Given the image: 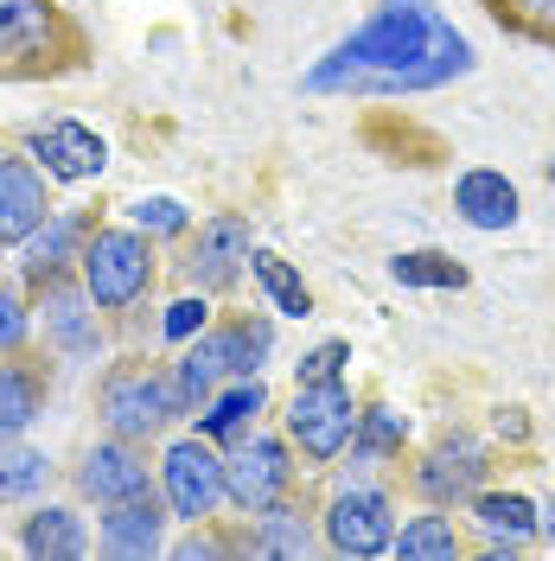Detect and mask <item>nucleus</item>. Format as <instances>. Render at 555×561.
I'll list each match as a JSON object with an SVG mask.
<instances>
[{
	"label": "nucleus",
	"mask_w": 555,
	"mask_h": 561,
	"mask_svg": "<svg viewBox=\"0 0 555 561\" xmlns=\"http://www.w3.org/2000/svg\"><path fill=\"white\" fill-rule=\"evenodd\" d=\"M135 224L147 230V237H185V230H192V224H185V210H179L173 198H140Z\"/></svg>",
	"instance_id": "473e14b6"
},
{
	"label": "nucleus",
	"mask_w": 555,
	"mask_h": 561,
	"mask_svg": "<svg viewBox=\"0 0 555 561\" xmlns=\"http://www.w3.org/2000/svg\"><path fill=\"white\" fill-rule=\"evenodd\" d=\"M466 70H473V45L441 20L434 0H383L339 51H326L307 70V90L313 96H332V90L403 96V90H441Z\"/></svg>",
	"instance_id": "f257e3e1"
},
{
	"label": "nucleus",
	"mask_w": 555,
	"mask_h": 561,
	"mask_svg": "<svg viewBox=\"0 0 555 561\" xmlns=\"http://www.w3.org/2000/svg\"><path fill=\"white\" fill-rule=\"evenodd\" d=\"M26 153H33L38 167L52 179H97L109 167V147L97 128H83V122H38L33 135H26Z\"/></svg>",
	"instance_id": "f3484780"
},
{
	"label": "nucleus",
	"mask_w": 555,
	"mask_h": 561,
	"mask_svg": "<svg viewBox=\"0 0 555 561\" xmlns=\"http://www.w3.org/2000/svg\"><path fill=\"white\" fill-rule=\"evenodd\" d=\"M453 205L473 230H511L518 224V185L498 167H473V173L453 179Z\"/></svg>",
	"instance_id": "aec40b11"
},
{
	"label": "nucleus",
	"mask_w": 555,
	"mask_h": 561,
	"mask_svg": "<svg viewBox=\"0 0 555 561\" xmlns=\"http://www.w3.org/2000/svg\"><path fill=\"white\" fill-rule=\"evenodd\" d=\"M479 7H486V20L498 33L555 51V0H479Z\"/></svg>",
	"instance_id": "a878e982"
},
{
	"label": "nucleus",
	"mask_w": 555,
	"mask_h": 561,
	"mask_svg": "<svg viewBox=\"0 0 555 561\" xmlns=\"http://www.w3.org/2000/svg\"><path fill=\"white\" fill-rule=\"evenodd\" d=\"M45 396H52V370L33 345L7 351L0 357V440H20L38 415H45Z\"/></svg>",
	"instance_id": "a211bd4d"
},
{
	"label": "nucleus",
	"mask_w": 555,
	"mask_h": 561,
	"mask_svg": "<svg viewBox=\"0 0 555 561\" xmlns=\"http://www.w3.org/2000/svg\"><path fill=\"white\" fill-rule=\"evenodd\" d=\"M319 542L332 556H383L396 549V497L377 479H351L319 511Z\"/></svg>",
	"instance_id": "423d86ee"
},
{
	"label": "nucleus",
	"mask_w": 555,
	"mask_h": 561,
	"mask_svg": "<svg viewBox=\"0 0 555 561\" xmlns=\"http://www.w3.org/2000/svg\"><path fill=\"white\" fill-rule=\"evenodd\" d=\"M466 511L486 529V556H518L523 542L543 529V517H530V497H518V491H479Z\"/></svg>",
	"instance_id": "5701e85b"
},
{
	"label": "nucleus",
	"mask_w": 555,
	"mask_h": 561,
	"mask_svg": "<svg viewBox=\"0 0 555 561\" xmlns=\"http://www.w3.org/2000/svg\"><path fill=\"white\" fill-rule=\"evenodd\" d=\"M205 300H211V294H192V287H185L173 307H167V319H160V339H173V345L199 339V332L211 325V307H205Z\"/></svg>",
	"instance_id": "c756f323"
},
{
	"label": "nucleus",
	"mask_w": 555,
	"mask_h": 561,
	"mask_svg": "<svg viewBox=\"0 0 555 561\" xmlns=\"http://www.w3.org/2000/svg\"><path fill=\"white\" fill-rule=\"evenodd\" d=\"M97 415L109 434H128L140 447H154L179 415H185V396H179V370L160 364L154 351H128L115 357L97 383Z\"/></svg>",
	"instance_id": "20e7f679"
},
{
	"label": "nucleus",
	"mask_w": 555,
	"mask_h": 561,
	"mask_svg": "<svg viewBox=\"0 0 555 561\" xmlns=\"http://www.w3.org/2000/svg\"><path fill=\"white\" fill-rule=\"evenodd\" d=\"M90 65V33L58 0H0V83H58Z\"/></svg>",
	"instance_id": "f03ea898"
},
{
	"label": "nucleus",
	"mask_w": 555,
	"mask_h": 561,
	"mask_svg": "<svg viewBox=\"0 0 555 561\" xmlns=\"http://www.w3.org/2000/svg\"><path fill=\"white\" fill-rule=\"evenodd\" d=\"M249 556L262 561H301L313 549H326L319 536H313V511L301 504V491H287L275 504H262V511H249Z\"/></svg>",
	"instance_id": "6ab92c4d"
},
{
	"label": "nucleus",
	"mask_w": 555,
	"mask_h": 561,
	"mask_svg": "<svg viewBox=\"0 0 555 561\" xmlns=\"http://www.w3.org/2000/svg\"><path fill=\"white\" fill-rule=\"evenodd\" d=\"M45 217H52V173L33 153L0 147V249L26 243Z\"/></svg>",
	"instance_id": "4468645a"
},
{
	"label": "nucleus",
	"mask_w": 555,
	"mask_h": 561,
	"mask_svg": "<svg viewBox=\"0 0 555 561\" xmlns=\"http://www.w3.org/2000/svg\"><path fill=\"white\" fill-rule=\"evenodd\" d=\"M389 275L403 280V287H466V268H460L453 255H441V249H409V255H396Z\"/></svg>",
	"instance_id": "c85d7f7f"
},
{
	"label": "nucleus",
	"mask_w": 555,
	"mask_h": 561,
	"mask_svg": "<svg viewBox=\"0 0 555 561\" xmlns=\"http://www.w3.org/2000/svg\"><path fill=\"white\" fill-rule=\"evenodd\" d=\"M90 230H97V210H52L45 224H38L33 237H26V255H20V275H26V287H45V280L58 275H77V255H83V243H90Z\"/></svg>",
	"instance_id": "dca6fc26"
},
{
	"label": "nucleus",
	"mask_w": 555,
	"mask_h": 561,
	"mask_svg": "<svg viewBox=\"0 0 555 561\" xmlns=\"http://www.w3.org/2000/svg\"><path fill=\"white\" fill-rule=\"evenodd\" d=\"M275 345V325L256 313H224L217 325H205L199 339H185L179 351V396H185V415H199L211 396L224 383H237V377H256L262 370V357Z\"/></svg>",
	"instance_id": "39448f33"
},
{
	"label": "nucleus",
	"mask_w": 555,
	"mask_h": 561,
	"mask_svg": "<svg viewBox=\"0 0 555 561\" xmlns=\"http://www.w3.org/2000/svg\"><path fill=\"white\" fill-rule=\"evenodd\" d=\"M97 549L115 561H140L167 549V497L147 485L135 497H115L103 504V524H97Z\"/></svg>",
	"instance_id": "2eb2a0df"
},
{
	"label": "nucleus",
	"mask_w": 555,
	"mask_h": 561,
	"mask_svg": "<svg viewBox=\"0 0 555 561\" xmlns=\"http://www.w3.org/2000/svg\"><path fill=\"white\" fill-rule=\"evenodd\" d=\"M403 434H409L403 415H389V409H364V415H358V440H351V454H358L364 472H377L383 459L403 454Z\"/></svg>",
	"instance_id": "cd10ccee"
},
{
	"label": "nucleus",
	"mask_w": 555,
	"mask_h": 561,
	"mask_svg": "<svg viewBox=\"0 0 555 561\" xmlns=\"http://www.w3.org/2000/svg\"><path fill=\"white\" fill-rule=\"evenodd\" d=\"M396 556H409V561H460V556H473V542L460 536V524H453L441 504H428V517H416V524L396 529Z\"/></svg>",
	"instance_id": "b1692460"
},
{
	"label": "nucleus",
	"mask_w": 555,
	"mask_h": 561,
	"mask_svg": "<svg viewBox=\"0 0 555 561\" xmlns=\"http://www.w3.org/2000/svg\"><path fill=\"white\" fill-rule=\"evenodd\" d=\"M45 479H52V459L38 454V447H26V440H0V497H7V504L45 491Z\"/></svg>",
	"instance_id": "bb28decb"
},
{
	"label": "nucleus",
	"mask_w": 555,
	"mask_h": 561,
	"mask_svg": "<svg viewBox=\"0 0 555 561\" xmlns=\"http://www.w3.org/2000/svg\"><path fill=\"white\" fill-rule=\"evenodd\" d=\"M224 491L237 511H262L287 491H301V466L287 454L281 434H243L230 454H224Z\"/></svg>",
	"instance_id": "9b49d317"
},
{
	"label": "nucleus",
	"mask_w": 555,
	"mask_h": 561,
	"mask_svg": "<svg viewBox=\"0 0 555 561\" xmlns=\"http://www.w3.org/2000/svg\"><path fill=\"white\" fill-rule=\"evenodd\" d=\"M262 409H269V389H262V377H237V383H224L205 409H199V434H205V440H217V447H237L249 427H256V415H262Z\"/></svg>",
	"instance_id": "4be33fe9"
},
{
	"label": "nucleus",
	"mask_w": 555,
	"mask_h": 561,
	"mask_svg": "<svg viewBox=\"0 0 555 561\" xmlns=\"http://www.w3.org/2000/svg\"><path fill=\"white\" fill-rule=\"evenodd\" d=\"M486 485H491V454L479 434H441L409 466V491L421 504H441V511H466Z\"/></svg>",
	"instance_id": "6e6552de"
},
{
	"label": "nucleus",
	"mask_w": 555,
	"mask_h": 561,
	"mask_svg": "<svg viewBox=\"0 0 555 561\" xmlns=\"http://www.w3.org/2000/svg\"><path fill=\"white\" fill-rule=\"evenodd\" d=\"M383 135H389V128H383L377 115H371V122H364V140H383ZM409 147L421 153V167H434V160H441V140L421 135V128H409V122H403V128H396V153H409Z\"/></svg>",
	"instance_id": "72a5a7b5"
},
{
	"label": "nucleus",
	"mask_w": 555,
	"mask_h": 561,
	"mask_svg": "<svg viewBox=\"0 0 555 561\" xmlns=\"http://www.w3.org/2000/svg\"><path fill=\"white\" fill-rule=\"evenodd\" d=\"M249 217L243 210H211L199 217V230H185V249H179V280L192 294H230L249 268Z\"/></svg>",
	"instance_id": "0eeeda50"
},
{
	"label": "nucleus",
	"mask_w": 555,
	"mask_h": 561,
	"mask_svg": "<svg viewBox=\"0 0 555 561\" xmlns=\"http://www.w3.org/2000/svg\"><path fill=\"white\" fill-rule=\"evenodd\" d=\"M351 364V345L346 339H326V345H313L307 357H301V383H339Z\"/></svg>",
	"instance_id": "2f4dec72"
},
{
	"label": "nucleus",
	"mask_w": 555,
	"mask_h": 561,
	"mask_svg": "<svg viewBox=\"0 0 555 561\" xmlns=\"http://www.w3.org/2000/svg\"><path fill=\"white\" fill-rule=\"evenodd\" d=\"M77 275L90 287L97 313L115 319L128 332L135 313L154 300V287H160V243L140 224H97L83 255H77Z\"/></svg>",
	"instance_id": "7ed1b4c3"
},
{
	"label": "nucleus",
	"mask_w": 555,
	"mask_h": 561,
	"mask_svg": "<svg viewBox=\"0 0 555 561\" xmlns=\"http://www.w3.org/2000/svg\"><path fill=\"white\" fill-rule=\"evenodd\" d=\"M498 434H511V440H523V434H530V427H523V409H505V415H498Z\"/></svg>",
	"instance_id": "f704fd0d"
},
{
	"label": "nucleus",
	"mask_w": 555,
	"mask_h": 561,
	"mask_svg": "<svg viewBox=\"0 0 555 561\" xmlns=\"http://www.w3.org/2000/svg\"><path fill=\"white\" fill-rule=\"evenodd\" d=\"M281 421H287V440L313 466H332L358 440V402H351L346 383H294V402Z\"/></svg>",
	"instance_id": "9d476101"
},
{
	"label": "nucleus",
	"mask_w": 555,
	"mask_h": 561,
	"mask_svg": "<svg viewBox=\"0 0 555 561\" xmlns=\"http://www.w3.org/2000/svg\"><path fill=\"white\" fill-rule=\"evenodd\" d=\"M70 485L83 491L90 504H115V497H135V491L154 485V466H147V447L128 440V434H109L97 447H83V459L70 466Z\"/></svg>",
	"instance_id": "ddd939ff"
},
{
	"label": "nucleus",
	"mask_w": 555,
	"mask_h": 561,
	"mask_svg": "<svg viewBox=\"0 0 555 561\" xmlns=\"http://www.w3.org/2000/svg\"><path fill=\"white\" fill-rule=\"evenodd\" d=\"M160 497H167V511L185 517V524H211V517H217V504H230L217 440H205V434L173 440V447L160 454Z\"/></svg>",
	"instance_id": "1a4fd4ad"
},
{
	"label": "nucleus",
	"mask_w": 555,
	"mask_h": 561,
	"mask_svg": "<svg viewBox=\"0 0 555 561\" xmlns=\"http://www.w3.org/2000/svg\"><path fill=\"white\" fill-rule=\"evenodd\" d=\"M249 275H256V287L269 294V307H275V313H287V319H307L313 313V287L281 262L275 249H249Z\"/></svg>",
	"instance_id": "393cba45"
},
{
	"label": "nucleus",
	"mask_w": 555,
	"mask_h": 561,
	"mask_svg": "<svg viewBox=\"0 0 555 561\" xmlns=\"http://www.w3.org/2000/svg\"><path fill=\"white\" fill-rule=\"evenodd\" d=\"M26 345H33V307H26L20 287H0V357Z\"/></svg>",
	"instance_id": "7c9ffc66"
},
{
	"label": "nucleus",
	"mask_w": 555,
	"mask_h": 561,
	"mask_svg": "<svg viewBox=\"0 0 555 561\" xmlns=\"http://www.w3.org/2000/svg\"><path fill=\"white\" fill-rule=\"evenodd\" d=\"M20 549H26L33 561H83L90 549H97V536L83 529L77 511H65V504H38L33 517L20 524Z\"/></svg>",
	"instance_id": "412c9836"
},
{
	"label": "nucleus",
	"mask_w": 555,
	"mask_h": 561,
	"mask_svg": "<svg viewBox=\"0 0 555 561\" xmlns=\"http://www.w3.org/2000/svg\"><path fill=\"white\" fill-rule=\"evenodd\" d=\"M33 300H38V332H45V351H52V357L83 364V357H97V351H103L109 332H103V319H97V300H90L83 275L45 280Z\"/></svg>",
	"instance_id": "f8f14e48"
}]
</instances>
